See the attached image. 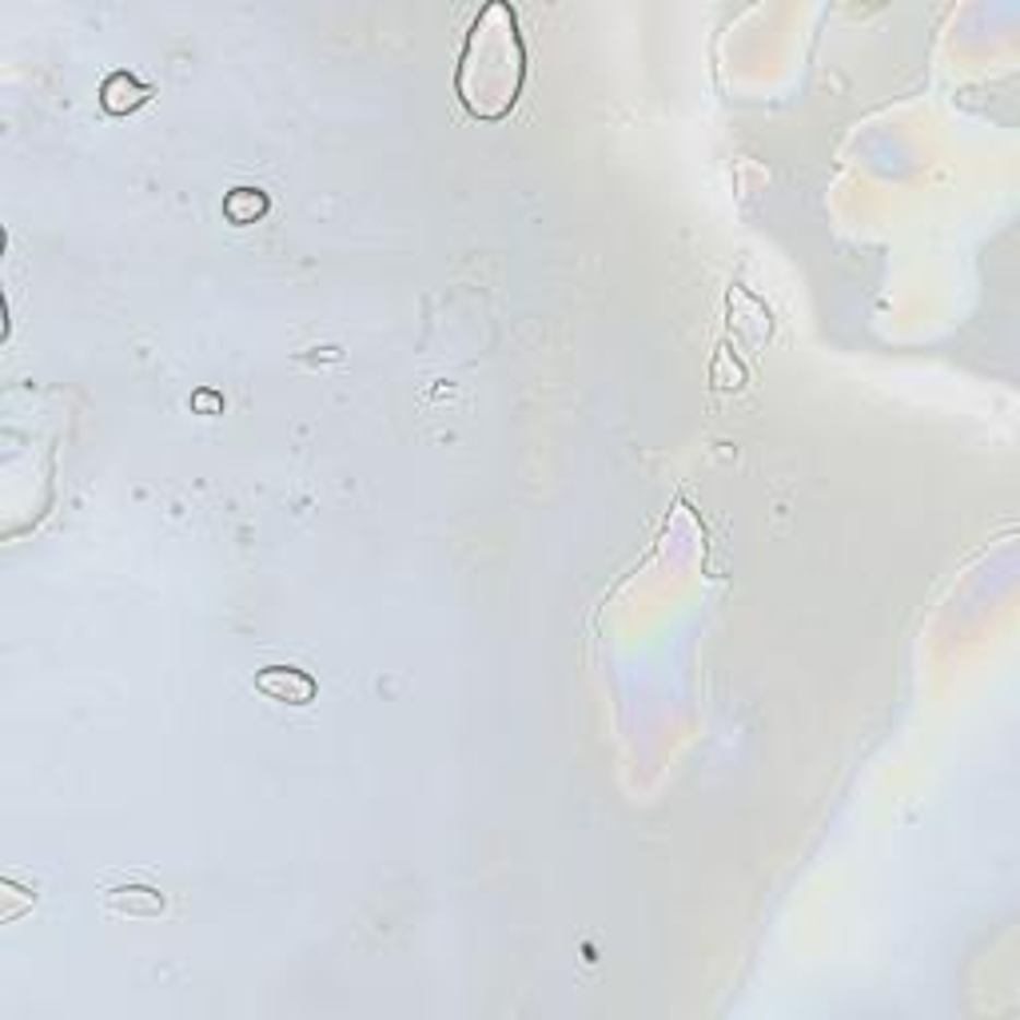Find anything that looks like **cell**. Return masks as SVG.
<instances>
[{"label":"cell","mask_w":1020,"mask_h":1020,"mask_svg":"<svg viewBox=\"0 0 1020 1020\" xmlns=\"http://www.w3.org/2000/svg\"><path fill=\"white\" fill-rule=\"evenodd\" d=\"M526 80V48H522L519 21L510 4H487L466 33L463 60H459V100L475 120H502L522 96Z\"/></svg>","instance_id":"1"},{"label":"cell","mask_w":1020,"mask_h":1020,"mask_svg":"<svg viewBox=\"0 0 1020 1020\" xmlns=\"http://www.w3.org/2000/svg\"><path fill=\"white\" fill-rule=\"evenodd\" d=\"M256 690L268 693V698H275V702H287V705H307L316 702V678L307 674V669H295V666H263L260 674H256Z\"/></svg>","instance_id":"2"},{"label":"cell","mask_w":1020,"mask_h":1020,"mask_svg":"<svg viewBox=\"0 0 1020 1020\" xmlns=\"http://www.w3.org/2000/svg\"><path fill=\"white\" fill-rule=\"evenodd\" d=\"M104 909L116 917H156V913H164V897L147 885H124V889H112L104 897Z\"/></svg>","instance_id":"3"},{"label":"cell","mask_w":1020,"mask_h":1020,"mask_svg":"<svg viewBox=\"0 0 1020 1020\" xmlns=\"http://www.w3.org/2000/svg\"><path fill=\"white\" fill-rule=\"evenodd\" d=\"M144 100H147V88H144V84H137V80L128 76V72H116V76L104 80L100 104L108 108V112L124 116V112H132V108H140Z\"/></svg>","instance_id":"4"},{"label":"cell","mask_w":1020,"mask_h":1020,"mask_svg":"<svg viewBox=\"0 0 1020 1020\" xmlns=\"http://www.w3.org/2000/svg\"><path fill=\"white\" fill-rule=\"evenodd\" d=\"M268 212V195L260 188H236V192L224 200V216L232 224H256V220Z\"/></svg>","instance_id":"5"},{"label":"cell","mask_w":1020,"mask_h":1020,"mask_svg":"<svg viewBox=\"0 0 1020 1020\" xmlns=\"http://www.w3.org/2000/svg\"><path fill=\"white\" fill-rule=\"evenodd\" d=\"M192 407L195 411H207V415H220V411H224V399H220L216 391H195Z\"/></svg>","instance_id":"6"}]
</instances>
